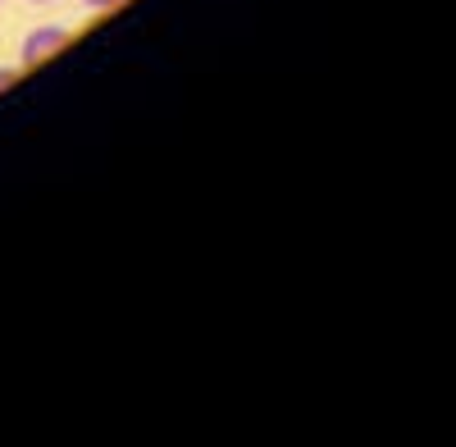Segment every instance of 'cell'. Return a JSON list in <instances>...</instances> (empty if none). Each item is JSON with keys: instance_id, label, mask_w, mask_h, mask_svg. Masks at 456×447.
I'll return each instance as SVG.
<instances>
[{"instance_id": "cell-1", "label": "cell", "mask_w": 456, "mask_h": 447, "mask_svg": "<svg viewBox=\"0 0 456 447\" xmlns=\"http://www.w3.org/2000/svg\"><path fill=\"white\" fill-rule=\"evenodd\" d=\"M64 46H69V28H60V23H42V28H32V32L23 37L19 60H23V69H37L42 60H51V55L64 51Z\"/></svg>"}, {"instance_id": "cell-2", "label": "cell", "mask_w": 456, "mask_h": 447, "mask_svg": "<svg viewBox=\"0 0 456 447\" xmlns=\"http://www.w3.org/2000/svg\"><path fill=\"white\" fill-rule=\"evenodd\" d=\"M87 10H114V5H124V0H83Z\"/></svg>"}, {"instance_id": "cell-3", "label": "cell", "mask_w": 456, "mask_h": 447, "mask_svg": "<svg viewBox=\"0 0 456 447\" xmlns=\"http://www.w3.org/2000/svg\"><path fill=\"white\" fill-rule=\"evenodd\" d=\"M10 83H14V69H0V92H5Z\"/></svg>"}, {"instance_id": "cell-4", "label": "cell", "mask_w": 456, "mask_h": 447, "mask_svg": "<svg viewBox=\"0 0 456 447\" xmlns=\"http://www.w3.org/2000/svg\"><path fill=\"white\" fill-rule=\"evenodd\" d=\"M32 5H51V0H32Z\"/></svg>"}, {"instance_id": "cell-5", "label": "cell", "mask_w": 456, "mask_h": 447, "mask_svg": "<svg viewBox=\"0 0 456 447\" xmlns=\"http://www.w3.org/2000/svg\"><path fill=\"white\" fill-rule=\"evenodd\" d=\"M0 5H5V0H0Z\"/></svg>"}]
</instances>
